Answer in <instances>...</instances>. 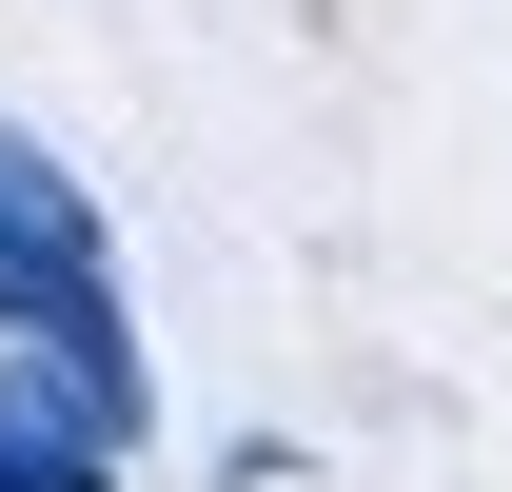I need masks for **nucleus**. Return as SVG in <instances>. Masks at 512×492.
<instances>
[{
    "label": "nucleus",
    "mask_w": 512,
    "mask_h": 492,
    "mask_svg": "<svg viewBox=\"0 0 512 492\" xmlns=\"http://www.w3.org/2000/svg\"><path fill=\"white\" fill-rule=\"evenodd\" d=\"M138 414L99 394L79 355H40V335H0V492H119Z\"/></svg>",
    "instance_id": "2"
},
{
    "label": "nucleus",
    "mask_w": 512,
    "mask_h": 492,
    "mask_svg": "<svg viewBox=\"0 0 512 492\" xmlns=\"http://www.w3.org/2000/svg\"><path fill=\"white\" fill-rule=\"evenodd\" d=\"M0 335L79 355V374H99V394L138 414V335H119V237H99L79 158H40L20 119H0Z\"/></svg>",
    "instance_id": "1"
}]
</instances>
